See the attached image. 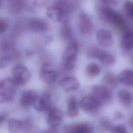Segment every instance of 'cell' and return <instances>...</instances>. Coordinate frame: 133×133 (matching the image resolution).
I'll list each match as a JSON object with an SVG mask.
<instances>
[{
  "instance_id": "obj_1",
  "label": "cell",
  "mask_w": 133,
  "mask_h": 133,
  "mask_svg": "<svg viewBox=\"0 0 133 133\" xmlns=\"http://www.w3.org/2000/svg\"><path fill=\"white\" fill-rule=\"evenodd\" d=\"M18 85L13 78H5L0 82V102H8L15 97Z\"/></svg>"
},
{
  "instance_id": "obj_2",
  "label": "cell",
  "mask_w": 133,
  "mask_h": 133,
  "mask_svg": "<svg viewBox=\"0 0 133 133\" xmlns=\"http://www.w3.org/2000/svg\"><path fill=\"white\" fill-rule=\"evenodd\" d=\"M78 51L77 42L71 40L65 50L62 57V63L68 70H72L75 67Z\"/></svg>"
},
{
  "instance_id": "obj_3",
  "label": "cell",
  "mask_w": 133,
  "mask_h": 133,
  "mask_svg": "<svg viewBox=\"0 0 133 133\" xmlns=\"http://www.w3.org/2000/svg\"><path fill=\"white\" fill-rule=\"evenodd\" d=\"M87 56L90 59H96L105 66L113 65L115 59L110 52L97 47H91L87 51Z\"/></svg>"
},
{
  "instance_id": "obj_4",
  "label": "cell",
  "mask_w": 133,
  "mask_h": 133,
  "mask_svg": "<svg viewBox=\"0 0 133 133\" xmlns=\"http://www.w3.org/2000/svg\"><path fill=\"white\" fill-rule=\"evenodd\" d=\"M90 95L95 98L101 104L109 102L112 94L110 88L102 85H94L90 90Z\"/></svg>"
},
{
  "instance_id": "obj_5",
  "label": "cell",
  "mask_w": 133,
  "mask_h": 133,
  "mask_svg": "<svg viewBox=\"0 0 133 133\" xmlns=\"http://www.w3.org/2000/svg\"><path fill=\"white\" fill-rule=\"evenodd\" d=\"M13 79L19 85H24L30 80L31 74L28 69L22 64H17L12 69Z\"/></svg>"
},
{
  "instance_id": "obj_6",
  "label": "cell",
  "mask_w": 133,
  "mask_h": 133,
  "mask_svg": "<svg viewBox=\"0 0 133 133\" xmlns=\"http://www.w3.org/2000/svg\"><path fill=\"white\" fill-rule=\"evenodd\" d=\"M78 28L84 35H89L92 33L94 24L90 17L86 12H82L78 18Z\"/></svg>"
},
{
  "instance_id": "obj_7",
  "label": "cell",
  "mask_w": 133,
  "mask_h": 133,
  "mask_svg": "<svg viewBox=\"0 0 133 133\" xmlns=\"http://www.w3.org/2000/svg\"><path fill=\"white\" fill-rule=\"evenodd\" d=\"M68 12L59 5L49 6L46 11L47 16L56 22L63 23L67 21Z\"/></svg>"
},
{
  "instance_id": "obj_8",
  "label": "cell",
  "mask_w": 133,
  "mask_h": 133,
  "mask_svg": "<svg viewBox=\"0 0 133 133\" xmlns=\"http://www.w3.org/2000/svg\"><path fill=\"white\" fill-rule=\"evenodd\" d=\"M101 15L105 21L112 23L118 28H121L124 25V20L121 16L111 8H104L102 9Z\"/></svg>"
},
{
  "instance_id": "obj_9",
  "label": "cell",
  "mask_w": 133,
  "mask_h": 133,
  "mask_svg": "<svg viewBox=\"0 0 133 133\" xmlns=\"http://www.w3.org/2000/svg\"><path fill=\"white\" fill-rule=\"evenodd\" d=\"M92 130V126L88 123L68 124L62 128V131L67 133H90Z\"/></svg>"
},
{
  "instance_id": "obj_10",
  "label": "cell",
  "mask_w": 133,
  "mask_h": 133,
  "mask_svg": "<svg viewBox=\"0 0 133 133\" xmlns=\"http://www.w3.org/2000/svg\"><path fill=\"white\" fill-rule=\"evenodd\" d=\"M51 105L52 98L50 95L45 92L38 96L33 105L36 111L42 112L48 111L51 108Z\"/></svg>"
},
{
  "instance_id": "obj_11",
  "label": "cell",
  "mask_w": 133,
  "mask_h": 133,
  "mask_svg": "<svg viewBox=\"0 0 133 133\" xmlns=\"http://www.w3.org/2000/svg\"><path fill=\"white\" fill-rule=\"evenodd\" d=\"M63 114L58 108H51L47 113V123L52 128L60 125L63 121Z\"/></svg>"
},
{
  "instance_id": "obj_12",
  "label": "cell",
  "mask_w": 133,
  "mask_h": 133,
  "mask_svg": "<svg viewBox=\"0 0 133 133\" xmlns=\"http://www.w3.org/2000/svg\"><path fill=\"white\" fill-rule=\"evenodd\" d=\"M58 76L57 72L50 69L47 64H45L41 68L39 73V77L45 83L49 85L55 83L58 79Z\"/></svg>"
},
{
  "instance_id": "obj_13",
  "label": "cell",
  "mask_w": 133,
  "mask_h": 133,
  "mask_svg": "<svg viewBox=\"0 0 133 133\" xmlns=\"http://www.w3.org/2000/svg\"><path fill=\"white\" fill-rule=\"evenodd\" d=\"M80 105L84 111L93 113L99 109L101 104L95 98L90 95L82 98L80 101Z\"/></svg>"
},
{
  "instance_id": "obj_14",
  "label": "cell",
  "mask_w": 133,
  "mask_h": 133,
  "mask_svg": "<svg viewBox=\"0 0 133 133\" xmlns=\"http://www.w3.org/2000/svg\"><path fill=\"white\" fill-rule=\"evenodd\" d=\"M96 37L98 44L103 47H109L113 44V34L109 30H99L97 32Z\"/></svg>"
},
{
  "instance_id": "obj_15",
  "label": "cell",
  "mask_w": 133,
  "mask_h": 133,
  "mask_svg": "<svg viewBox=\"0 0 133 133\" xmlns=\"http://www.w3.org/2000/svg\"><path fill=\"white\" fill-rule=\"evenodd\" d=\"M59 86L66 92L76 90L79 87V82L74 77H64L59 82Z\"/></svg>"
},
{
  "instance_id": "obj_16",
  "label": "cell",
  "mask_w": 133,
  "mask_h": 133,
  "mask_svg": "<svg viewBox=\"0 0 133 133\" xmlns=\"http://www.w3.org/2000/svg\"><path fill=\"white\" fill-rule=\"evenodd\" d=\"M38 97V93L33 90H27L23 91L20 97V103L24 107H29L34 105Z\"/></svg>"
},
{
  "instance_id": "obj_17",
  "label": "cell",
  "mask_w": 133,
  "mask_h": 133,
  "mask_svg": "<svg viewBox=\"0 0 133 133\" xmlns=\"http://www.w3.org/2000/svg\"><path fill=\"white\" fill-rule=\"evenodd\" d=\"M28 26L29 29L34 32L44 33L49 29V25L47 22L40 18L32 19L29 21Z\"/></svg>"
},
{
  "instance_id": "obj_18",
  "label": "cell",
  "mask_w": 133,
  "mask_h": 133,
  "mask_svg": "<svg viewBox=\"0 0 133 133\" xmlns=\"http://www.w3.org/2000/svg\"><path fill=\"white\" fill-rule=\"evenodd\" d=\"M118 81L127 86H133V70L125 69L122 71L117 76Z\"/></svg>"
},
{
  "instance_id": "obj_19",
  "label": "cell",
  "mask_w": 133,
  "mask_h": 133,
  "mask_svg": "<svg viewBox=\"0 0 133 133\" xmlns=\"http://www.w3.org/2000/svg\"><path fill=\"white\" fill-rule=\"evenodd\" d=\"M121 46L126 50L133 48V32L128 31L124 33L121 39Z\"/></svg>"
},
{
  "instance_id": "obj_20",
  "label": "cell",
  "mask_w": 133,
  "mask_h": 133,
  "mask_svg": "<svg viewBox=\"0 0 133 133\" xmlns=\"http://www.w3.org/2000/svg\"><path fill=\"white\" fill-rule=\"evenodd\" d=\"M119 102L125 107H129L132 103L133 97L131 93L125 89L121 90L118 93Z\"/></svg>"
},
{
  "instance_id": "obj_21",
  "label": "cell",
  "mask_w": 133,
  "mask_h": 133,
  "mask_svg": "<svg viewBox=\"0 0 133 133\" xmlns=\"http://www.w3.org/2000/svg\"><path fill=\"white\" fill-rule=\"evenodd\" d=\"M118 81V78H116L114 74L111 72L106 73L103 78L104 84L109 88H115L117 85Z\"/></svg>"
},
{
  "instance_id": "obj_22",
  "label": "cell",
  "mask_w": 133,
  "mask_h": 133,
  "mask_svg": "<svg viewBox=\"0 0 133 133\" xmlns=\"http://www.w3.org/2000/svg\"><path fill=\"white\" fill-rule=\"evenodd\" d=\"M66 114L68 116L71 117H76L78 114L77 101L76 99L73 97L70 98L69 99Z\"/></svg>"
},
{
  "instance_id": "obj_23",
  "label": "cell",
  "mask_w": 133,
  "mask_h": 133,
  "mask_svg": "<svg viewBox=\"0 0 133 133\" xmlns=\"http://www.w3.org/2000/svg\"><path fill=\"white\" fill-rule=\"evenodd\" d=\"M101 71L100 66L95 62H90L86 67V73L90 77H95L98 75Z\"/></svg>"
},
{
  "instance_id": "obj_24",
  "label": "cell",
  "mask_w": 133,
  "mask_h": 133,
  "mask_svg": "<svg viewBox=\"0 0 133 133\" xmlns=\"http://www.w3.org/2000/svg\"><path fill=\"white\" fill-rule=\"evenodd\" d=\"M62 23L63 24L60 31L61 37L63 39L71 41L72 37V31L70 26L67 22V21Z\"/></svg>"
},
{
  "instance_id": "obj_25",
  "label": "cell",
  "mask_w": 133,
  "mask_h": 133,
  "mask_svg": "<svg viewBox=\"0 0 133 133\" xmlns=\"http://www.w3.org/2000/svg\"><path fill=\"white\" fill-rule=\"evenodd\" d=\"M22 122L16 118H10L8 121L7 127L11 132H18L22 126Z\"/></svg>"
},
{
  "instance_id": "obj_26",
  "label": "cell",
  "mask_w": 133,
  "mask_h": 133,
  "mask_svg": "<svg viewBox=\"0 0 133 133\" xmlns=\"http://www.w3.org/2000/svg\"><path fill=\"white\" fill-rule=\"evenodd\" d=\"M14 48L13 42L9 39H4L2 41L1 44V51L4 53L9 52L12 50Z\"/></svg>"
},
{
  "instance_id": "obj_27",
  "label": "cell",
  "mask_w": 133,
  "mask_h": 133,
  "mask_svg": "<svg viewBox=\"0 0 133 133\" xmlns=\"http://www.w3.org/2000/svg\"><path fill=\"white\" fill-rule=\"evenodd\" d=\"M124 6V10L127 16L133 19V2L130 0H126Z\"/></svg>"
},
{
  "instance_id": "obj_28",
  "label": "cell",
  "mask_w": 133,
  "mask_h": 133,
  "mask_svg": "<svg viewBox=\"0 0 133 133\" xmlns=\"http://www.w3.org/2000/svg\"><path fill=\"white\" fill-rule=\"evenodd\" d=\"M11 61V57L9 55H4L1 57L0 60V68L1 69L6 68Z\"/></svg>"
},
{
  "instance_id": "obj_29",
  "label": "cell",
  "mask_w": 133,
  "mask_h": 133,
  "mask_svg": "<svg viewBox=\"0 0 133 133\" xmlns=\"http://www.w3.org/2000/svg\"><path fill=\"white\" fill-rule=\"evenodd\" d=\"M53 0H34V5L38 8H42L49 4Z\"/></svg>"
},
{
  "instance_id": "obj_30",
  "label": "cell",
  "mask_w": 133,
  "mask_h": 133,
  "mask_svg": "<svg viewBox=\"0 0 133 133\" xmlns=\"http://www.w3.org/2000/svg\"><path fill=\"white\" fill-rule=\"evenodd\" d=\"M112 131L115 133H126L127 132L125 127L123 125L115 126L111 128Z\"/></svg>"
},
{
  "instance_id": "obj_31",
  "label": "cell",
  "mask_w": 133,
  "mask_h": 133,
  "mask_svg": "<svg viewBox=\"0 0 133 133\" xmlns=\"http://www.w3.org/2000/svg\"><path fill=\"white\" fill-rule=\"evenodd\" d=\"M8 26V24L5 19H1L0 20V33L1 34L5 32Z\"/></svg>"
},
{
  "instance_id": "obj_32",
  "label": "cell",
  "mask_w": 133,
  "mask_h": 133,
  "mask_svg": "<svg viewBox=\"0 0 133 133\" xmlns=\"http://www.w3.org/2000/svg\"><path fill=\"white\" fill-rule=\"evenodd\" d=\"M107 5H114L117 3V0H100Z\"/></svg>"
},
{
  "instance_id": "obj_33",
  "label": "cell",
  "mask_w": 133,
  "mask_h": 133,
  "mask_svg": "<svg viewBox=\"0 0 133 133\" xmlns=\"http://www.w3.org/2000/svg\"><path fill=\"white\" fill-rule=\"evenodd\" d=\"M6 116L5 114H1V115H0V123H1V124H2L5 121V120L6 119Z\"/></svg>"
}]
</instances>
